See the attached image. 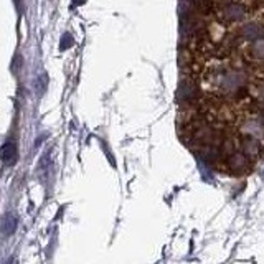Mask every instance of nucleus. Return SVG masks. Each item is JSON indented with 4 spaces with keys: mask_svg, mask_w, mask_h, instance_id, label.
Segmentation results:
<instances>
[{
    "mask_svg": "<svg viewBox=\"0 0 264 264\" xmlns=\"http://www.w3.org/2000/svg\"><path fill=\"white\" fill-rule=\"evenodd\" d=\"M0 160H2L4 165H14L18 160V148H16V144L14 140H8L0 147Z\"/></svg>",
    "mask_w": 264,
    "mask_h": 264,
    "instance_id": "obj_1",
    "label": "nucleus"
},
{
    "mask_svg": "<svg viewBox=\"0 0 264 264\" xmlns=\"http://www.w3.org/2000/svg\"><path fill=\"white\" fill-rule=\"evenodd\" d=\"M46 84H48L46 74H40L35 81H33V90H35V92L38 96H42L43 92L46 91Z\"/></svg>",
    "mask_w": 264,
    "mask_h": 264,
    "instance_id": "obj_2",
    "label": "nucleus"
},
{
    "mask_svg": "<svg viewBox=\"0 0 264 264\" xmlns=\"http://www.w3.org/2000/svg\"><path fill=\"white\" fill-rule=\"evenodd\" d=\"M4 233L5 234H14V231L16 230V218L14 214H7L4 220Z\"/></svg>",
    "mask_w": 264,
    "mask_h": 264,
    "instance_id": "obj_3",
    "label": "nucleus"
},
{
    "mask_svg": "<svg viewBox=\"0 0 264 264\" xmlns=\"http://www.w3.org/2000/svg\"><path fill=\"white\" fill-rule=\"evenodd\" d=\"M74 45V40H73V36L70 35V33H66V35H63L62 38V43H60V48L62 50H68Z\"/></svg>",
    "mask_w": 264,
    "mask_h": 264,
    "instance_id": "obj_4",
    "label": "nucleus"
},
{
    "mask_svg": "<svg viewBox=\"0 0 264 264\" xmlns=\"http://www.w3.org/2000/svg\"><path fill=\"white\" fill-rule=\"evenodd\" d=\"M84 2H86V0H73V4H74V5H82Z\"/></svg>",
    "mask_w": 264,
    "mask_h": 264,
    "instance_id": "obj_5",
    "label": "nucleus"
}]
</instances>
